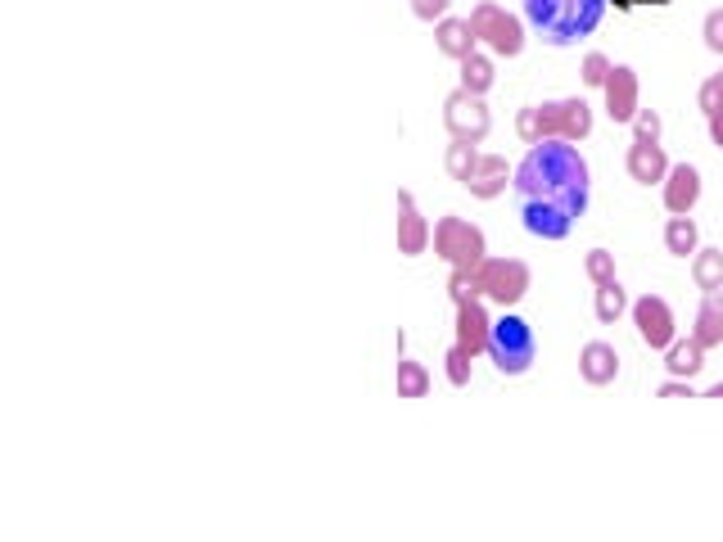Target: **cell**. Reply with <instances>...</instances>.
Listing matches in <instances>:
<instances>
[{
  "label": "cell",
  "mask_w": 723,
  "mask_h": 542,
  "mask_svg": "<svg viewBox=\"0 0 723 542\" xmlns=\"http://www.w3.org/2000/svg\"><path fill=\"white\" fill-rule=\"evenodd\" d=\"M511 185H515L524 231L539 240H565L574 231V222L588 213V200H593V172L574 140L529 145V155L520 159Z\"/></svg>",
  "instance_id": "cell-1"
},
{
  "label": "cell",
  "mask_w": 723,
  "mask_h": 542,
  "mask_svg": "<svg viewBox=\"0 0 723 542\" xmlns=\"http://www.w3.org/2000/svg\"><path fill=\"white\" fill-rule=\"evenodd\" d=\"M602 19H606V0H524V23L556 51L593 36Z\"/></svg>",
  "instance_id": "cell-2"
},
{
  "label": "cell",
  "mask_w": 723,
  "mask_h": 542,
  "mask_svg": "<svg viewBox=\"0 0 723 542\" xmlns=\"http://www.w3.org/2000/svg\"><path fill=\"white\" fill-rule=\"evenodd\" d=\"M515 136L524 145H543V140H588L593 136V105L570 95V100H543V105H524L515 114Z\"/></svg>",
  "instance_id": "cell-3"
},
{
  "label": "cell",
  "mask_w": 723,
  "mask_h": 542,
  "mask_svg": "<svg viewBox=\"0 0 723 542\" xmlns=\"http://www.w3.org/2000/svg\"><path fill=\"white\" fill-rule=\"evenodd\" d=\"M485 353L498 366V375H529V371H534V362H539L534 326L502 308V317L489 326V349Z\"/></svg>",
  "instance_id": "cell-4"
},
{
  "label": "cell",
  "mask_w": 723,
  "mask_h": 542,
  "mask_svg": "<svg viewBox=\"0 0 723 542\" xmlns=\"http://www.w3.org/2000/svg\"><path fill=\"white\" fill-rule=\"evenodd\" d=\"M429 244H434V254H439L453 272H466V276L489 258V240H485V231H479L475 222H466V217H457V213L439 217V226H434Z\"/></svg>",
  "instance_id": "cell-5"
},
{
  "label": "cell",
  "mask_w": 723,
  "mask_h": 542,
  "mask_svg": "<svg viewBox=\"0 0 723 542\" xmlns=\"http://www.w3.org/2000/svg\"><path fill=\"white\" fill-rule=\"evenodd\" d=\"M470 289L479 294V299H493L498 308H515L524 294H529V267L520 258H485L470 276Z\"/></svg>",
  "instance_id": "cell-6"
},
{
  "label": "cell",
  "mask_w": 723,
  "mask_h": 542,
  "mask_svg": "<svg viewBox=\"0 0 723 542\" xmlns=\"http://www.w3.org/2000/svg\"><path fill=\"white\" fill-rule=\"evenodd\" d=\"M524 19L520 14H511V10H502V6H493V0H479V6L470 10V32H475V41H485L493 55H502V60H515L520 51H524Z\"/></svg>",
  "instance_id": "cell-7"
},
{
  "label": "cell",
  "mask_w": 723,
  "mask_h": 542,
  "mask_svg": "<svg viewBox=\"0 0 723 542\" xmlns=\"http://www.w3.org/2000/svg\"><path fill=\"white\" fill-rule=\"evenodd\" d=\"M444 127H448L453 140L479 145V140L489 136V127H493V114L485 105V95H470L466 86H457L448 100H444Z\"/></svg>",
  "instance_id": "cell-8"
},
{
  "label": "cell",
  "mask_w": 723,
  "mask_h": 542,
  "mask_svg": "<svg viewBox=\"0 0 723 542\" xmlns=\"http://www.w3.org/2000/svg\"><path fill=\"white\" fill-rule=\"evenodd\" d=\"M634 326H638V339L647 349H669L679 339V326H673V308L660 299V294H642L634 304Z\"/></svg>",
  "instance_id": "cell-9"
},
{
  "label": "cell",
  "mask_w": 723,
  "mask_h": 542,
  "mask_svg": "<svg viewBox=\"0 0 723 542\" xmlns=\"http://www.w3.org/2000/svg\"><path fill=\"white\" fill-rule=\"evenodd\" d=\"M602 95H606V114L615 123H634V114L642 109V82H638V73L629 64H615L610 68Z\"/></svg>",
  "instance_id": "cell-10"
},
{
  "label": "cell",
  "mask_w": 723,
  "mask_h": 542,
  "mask_svg": "<svg viewBox=\"0 0 723 542\" xmlns=\"http://www.w3.org/2000/svg\"><path fill=\"white\" fill-rule=\"evenodd\" d=\"M489 326H493V317H489L485 299L470 294L466 304H457V349L470 353V358H479V353L489 349Z\"/></svg>",
  "instance_id": "cell-11"
},
{
  "label": "cell",
  "mask_w": 723,
  "mask_h": 542,
  "mask_svg": "<svg viewBox=\"0 0 723 542\" xmlns=\"http://www.w3.org/2000/svg\"><path fill=\"white\" fill-rule=\"evenodd\" d=\"M429 222L421 217L416 200H412V190H398V254L403 258H416L429 249Z\"/></svg>",
  "instance_id": "cell-12"
},
{
  "label": "cell",
  "mask_w": 723,
  "mask_h": 542,
  "mask_svg": "<svg viewBox=\"0 0 723 542\" xmlns=\"http://www.w3.org/2000/svg\"><path fill=\"white\" fill-rule=\"evenodd\" d=\"M697 200H701V172L692 163H673L664 177V209L673 217H683L697 209Z\"/></svg>",
  "instance_id": "cell-13"
},
{
  "label": "cell",
  "mask_w": 723,
  "mask_h": 542,
  "mask_svg": "<svg viewBox=\"0 0 723 542\" xmlns=\"http://www.w3.org/2000/svg\"><path fill=\"white\" fill-rule=\"evenodd\" d=\"M624 168H629V177L638 185H664V177H669V159L660 150V140H634Z\"/></svg>",
  "instance_id": "cell-14"
},
{
  "label": "cell",
  "mask_w": 723,
  "mask_h": 542,
  "mask_svg": "<svg viewBox=\"0 0 723 542\" xmlns=\"http://www.w3.org/2000/svg\"><path fill=\"white\" fill-rule=\"evenodd\" d=\"M515 177V168L502 159V155H479V163H475V172H470V181H466V190L475 194V200H498V194L507 190V181Z\"/></svg>",
  "instance_id": "cell-15"
},
{
  "label": "cell",
  "mask_w": 723,
  "mask_h": 542,
  "mask_svg": "<svg viewBox=\"0 0 723 542\" xmlns=\"http://www.w3.org/2000/svg\"><path fill=\"white\" fill-rule=\"evenodd\" d=\"M578 375H584L588 384H615V375H619V353H615V343H606V339H593V343H584V353H578Z\"/></svg>",
  "instance_id": "cell-16"
},
{
  "label": "cell",
  "mask_w": 723,
  "mask_h": 542,
  "mask_svg": "<svg viewBox=\"0 0 723 542\" xmlns=\"http://www.w3.org/2000/svg\"><path fill=\"white\" fill-rule=\"evenodd\" d=\"M434 45L448 55V60H466V55H475L479 51V41H475V32H470V19H457V14H448V19H439L434 23Z\"/></svg>",
  "instance_id": "cell-17"
},
{
  "label": "cell",
  "mask_w": 723,
  "mask_h": 542,
  "mask_svg": "<svg viewBox=\"0 0 723 542\" xmlns=\"http://www.w3.org/2000/svg\"><path fill=\"white\" fill-rule=\"evenodd\" d=\"M692 339L701 343V349H723V289H710L705 299H701Z\"/></svg>",
  "instance_id": "cell-18"
},
{
  "label": "cell",
  "mask_w": 723,
  "mask_h": 542,
  "mask_svg": "<svg viewBox=\"0 0 723 542\" xmlns=\"http://www.w3.org/2000/svg\"><path fill=\"white\" fill-rule=\"evenodd\" d=\"M664 366H669V375L673 380H692V375H701V366H705V349L688 334V339H673L669 349H664Z\"/></svg>",
  "instance_id": "cell-19"
},
{
  "label": "cell",
  "mask_w": 723,
  "mask_h": 542,
  "mask_svg": "<svg viewBox=\"0 0 723 542\" xmlns=\"http://www.w3.org/2000/svg\"><path fill=\"white\" fill-rule=\"evenodd\" d=\"M664 249H669L673 258H688V254H697V249H701V235H697L692 213H683V217H669V226H664Z\"/></svg>",
  "instance_id": "cell-20"
},
{
  "label": "cell",
  "mask_w": 723,
  "mask_h": 542,
  "mask_svg": "<svg viewBox=\"0 0 723 542\" xmlns=\"http://www.w3.org/2000/svg\"><path fill=\"white\" fill-rule=\"evenodd\" d=\"M493 82H498V73H493V60H489L485 51H475V55L461 60V86H466L470 95H489Z\"/></svg>",
  "instance_id": "cell-21"
},
{
  "label": "cell",
  "mask_w": 723,
  "mask_h": 542,
  "mask_svg": "<svg viewBox=\"0 0 723 542\" xmlns=\"http://www.w3.org/2000/svg\"><path fill=\"white\" fill-rule=\"evenodd\" d=\"M692 280L697 289H723V249H697L692 254Z\"/></svg>",
  "instance_id": "cell-22"
},
{
  "label": "cell",
  "mask_w": 723,
  "mask_h": 542,
  "mask_svg": "<svg viewBox=\"0 0 723 542\" xmlns=\"http://www.w3.org/2000/svg\"><path fill=\"white\" fill-rule=\"evenodd\" d=\"M597 321L602 326H615L624 312H629V294H624V285L619 280H606V285H597Z\"/></svg>",
  "instance_id": "cell-23"
},
{
  "label": "cell",
  "mask_w": 723,
  "mask_h": 542,
  "mask_svg": "<svg viewBox=\"0 0 723 542\" xmlns=\"http://www.w3.org/2000/svg\"><path fill=\"white\" fill-rule=\"evenodd\" d=\"M475 163H479V150H475L470 140H453L448 150H444V168H448V177H453V181H461V185L470 181Z\"/></svg>",
  "instance_id": "cell-24"
},
{
  "label": "cell",
  "mask_w": 723,
  "mask_h": 542,
  "mask_svg": "<svg viewBox=\"0 0 723 542\" xmlns=\"http://www.w3.org/2000/svg\"><path fill=\"white\" fill-rule=\"evenodd\" d=\"M394 384H398V398H425V393H429V371L421 362H412V358H398Z\"/></svg>",
  "instance_id": "cell-25"
},
{
  "label": "cell",
  "mask_w": 723,
  "mask_h": 542,
  "mask_svg": "<svg viewBox=\"0 0 723 542\" xmlns=\"http://www.w3.org/2000/svg\"><path fill=\"white\" fill-rule=\"evenodd\" d=\"M584 272H588V280H593V285L619 280V276H615V254H610V249H588V258H584Z\"/></svg>",
  "instance_id": "cell-26"
},
{
  "label": "cell",
  "mask_w": 723,
  "mask_h": 542,
  "mask_svg": "<svg viewBox=\"0 0 723 542\" xmlns=\"http://www.w3.org/2000/svg\"><path fill=\"white\" fill-rule=\"evenodd\" d=\"M610 68H615V64H610L602 51H588V55H584V68H578V73H584V86L602 91V86H606V77H610Z\"/></svg>",
  "instance_id": "cell-27"
},
{
  "label": "cell",
  "mask_w": 723,
  "mask_h": 542,
  "mask_svg": "<svg viewBox=\"0 0 723 542\" xmlns=\"http://www.w3.org/2000/svg\"><path fill=\"white\" fill-rule=\"evenodd\" d=\"M697 105H701V114H705V118H710V114H723V77H719V73L701 82V91H697Z\"/></svg>",
  "instance_id": "cell-28"
},
{
  "label": "cell",
  "mask_w": 723,
  "mask_h": 542,
  "mask_svg": "<svg viewBox=\"0 0 723 542\" xmlns=\"http://www.w3.org/2000/svg\"><path fill=\"white\" fill-rule=\"evenodd\" d=\"M470 353H461L457 349V343H453V349H448V358H444V366H448V384H457V389H466L470 384Z\"/></svg>",
  "instance_id": "cell-29"
},
{
  "label": "cell",
  "mask_w": 723,
  "mask_h": 542,
  "mask_svg": "<svg viewBox=\"0 0 723 542\" xmlns=\"http://www.w3.org/2000/svg\"><path fill=\"white\" fill-rule=\"evenodd\" d=\"M629 127H634V140H660V127H664V123H660L656 109H638Z\"/></svg>",
  "instance_id": "cell-30"
},
{
  "label": "cell",
  "mask_w": 723,
  "mask_h": 542,
  "mask_svg": "<svg viewBox=\"0 0 723 542\" xmlns=\"http://www.w3.org/2000/svg\"><path fill=\"white\" fill-rule=\"evenodd\" d=\"M701 36H705V45H710L714 55H723V10H710V14H705Z\"/></svg>",
  "instance_id": "cell-31"
},
{
  "label": "cell",
  "mask_w": 723,
  "mask_h": 542,
  "mask_svg": "<svg viewBox=\"0 0 723 542\" xmlns=\"http://www.w3.org/2000/svg\"><path fill=\"white\" fill-rule=\"evenodd\" d=\"M448 6L453 0H412V14L421 23H439V19H448Z\"/></svg>",
  "instance_id": "cell-32"
},
{
  "label": "cell",
  "mask_w": 723,
  "mask_h": 542,
  "mask_svg": "<svg viewBox=\"0 0 723 542\" xmlns=\"http://www.w3.org/2000/svg\"><path fill=\"white\" fill-rule=\"evenodd\" d=\"M660 398H697V393H692V380H664V384H660Z\"/></svg>",
  "instance_id": "cell-33"
},
{
  "label": "cell",
  "mask_w": 723,
  "mask_h": 542,
  "mask_svg": "<svg viewBox=\"0 0 723 542\" xmlns=\"http://www.w3.org/2000/svg\"><path fill=\"white\" fill-rule=\"evenodd\" d=\"M710 136H714V145L723 150V114H710Z\"/></svg>",
  "instance_id": "cell-34"
},
{
  "label": "cell",
  "mask_w": 723,
  "mask_h": 542,
  "mask_svg": "<svg viewBox=\"0 0 723 542\" xmlns=\"http://www.w3.org/2000/svg\"><path fill=\"white\" fill-rule=\"evenodd\" d=\"M705 398H723V384H714V389L705 393Z\"/></svg>",
  "instance_id": "cell-35"
},
{
  "label": "cell",
  "mask_w": 723,
  "mask_h": 542,
  "mask_svg": "<svg viewBox=\"0 0 723 542\" xmlns=\"http://www.w3.org/2000/svg\"><path fill=\"white\" fill-rule=\"evenodd\" d=\"M719 77H723V73H719Z\"/></svg>",
  "instance_id": "cell-36"
}]
</instances>
